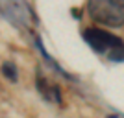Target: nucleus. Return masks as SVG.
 Masks as SVG:
<instances>
[{"mask_svg": "<svg viewBox=\"0 0 124 118\" xmlns=\"http://www.w3.org/2000/svg\"><path fill=\"white\" fill-rule=\"evenodd\" d=\"M87 13L94 22L104 26L120 28L124 26V2L122 0H91Z\"/></svg>", "mask_w": 124, "mask_h": 118, "instance_id": "1", "label": "nucleus"}, {"mask_svg": "<svg viewBox=\"0 0 124 118\" xmlns=\"http://www.w3.org/2000/svg\"><path fill=\"white\" fill-rule=\"evenodd\" d=\"M82 37L91 46V50L96 54H108L109 56L113 50H117L119 46L124 44L120 37L113 35L106 30H100V28H87V30H83Z\"/></svg>", "mask_w": 124, "mask_h": 118, "instance_id": "2", "label": "nucleus"}, {"mask_svg": "<svg viewBox=\"0 0 124 118\" xmlns=\"http://www.w3.org/2000/svg\"><path fill=\"white\" fill-rule=\"evenodd\" d=\"M0 15L17 28H28L33 21L31 7L24 2H0Z\"/></svg>", "mask_w": 124, "mask_h": 118, "instance_id": "3", "label": "nucleus"}, {"mask_svg": "<svg viewBox=\"0 0 124 118\" xmlns=\"http://www.w3.org/2000/svg\"><path fill=\"white\" fill-rule=\"evenodd\" d=\"M35 85H37V90L46 98L48 102H54V103H61V92H59V87L56 85H50L46 81V77L43 76L41 72L37 74L35 77Z\"/></svg>", "mask_w": 124, "mask_h": 118, "instance_id": "4", "label": "nucleus"}, {"mask_svg": "<svg viewBox=\"0 0 124 118\" xmlns=\"http://www.w3.org/2000/svg\"><path fill=\"white\" fill-rule=\"evenodd\" d=\"M2 74H4L9 81H17V76H19V70H17L15 63L13 61H6L2 65Z\"/></svg>", "mask_w": 124, "mask_h": 118, "instance_id": "5", "label": "nucleus"}, {"mask_svg": "<svg viewBox=\"0 0 124 118\" xmlns=\"http://www.w3.org/2000/svg\"><path fill=\"white\" fill-rule=\"evenodd\" d=\"M109 118H117V116H109Z\"/></svg>", "mask_w": 124, "mask_h": 118, "instance_id": "6", "label": "nucleus"}]
</instances>
